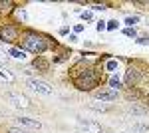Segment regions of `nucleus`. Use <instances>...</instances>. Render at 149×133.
<instances>
[{"label":"nucleus","mask_w":149,"mask_h":133,"mask_svg":"<svg viewBox=\"0 0 149 133\" xmlns=\"http://www.w3.org/2000/svg\"><path fill=\"white\" fill-rule=\"evenodd\" d=\"M97 84H100V76L93 68H86L74 76V86L81 91H90V89L97 88Z\"/></svg>","instance_id":"1"},{"label":"nucleus","mask_w":149,"mask_h":133,"mask_svg":"<svg viewBox=\"0 0 149 133\" xmlns=\"http://www.w3.org/2000/svg\"><path fill=\"white\" fill-rule=\"evenodd\" d=\"M20 44H22L24 52H34V54H42V52H46V48H48L46 38L36 32H24Z\"/></svg>","instance_id":"2"},{"label":"nucleus","mask_w":149,"mask_h":133,"mask_svg":"<svg viewBox=\"0 0 149 133\" xmlns=\"http://www.w3.org/2000/svg\"><path fill=\"white\" fill-rule=\"evenodd\" d=\"M26 86L32 89V91L42 93V95H52L54 93V88L50 84H46V81H42V79H38V78H28L26 79Z\"/></svg>","instance_id":"3"},{"label":"nucleus","mask_w":149,"mask_h":133,"mask_svg":"<svg viewBox=\"0 0 149 133\" xmlns=\"http://www.w3.org/2000/svg\"><path fill=\"white\" fill-rule=\"evenodd\" d=\"M0 40L6 42V44H14L18 40V28L12 26V24H4L0 28Z\"/></svg>","instance_id":"4"},{"label":"nucleus","mask_w":149,"mask_h":133,"mask_svg":"<svg viewBox=\"0 0 149 133\" xmlns=\"http://www.w3.org/2000/svg\"><path fill=\"white\" fill-rule=\"evenodd\" d=\"M6 100L10 101L14 107H18V109H28L30 107V100L26 95H22V93H16V91H8Z\"/></svg>","instance_id":"5"},{"label":"nucleus","mask_w":149,"mask_h":133,"mask_svg":"<svg viewBox=\"0 0 149 133\" xmlns=\"http://www.w3.org/2000/svg\"><path fill=\"white\" fill-rule=\"evenodd\" d=\"M78 127H80V131H86V133H100L102 131V125L97 121H90V119H78Z\"/></svg>","instance_id":"6"},{"label":"nucleus","mask_w":149,"mask_h":133,"mask_svg":"<svg viewBox=\"0 0 149 133\" xmlns=\"http://www.w3.org/2000/svg\"><path fill=\"white\" fill-rule=\"evenodd\" d=\"M93 95H95L97 100H102V101H113V100H117V91L111 89V88L97 89V91H93Z\"/></svg>","instance_id":"7"},{"label":"nucleus","mask_w":149,"mask_h":133,"mask_svg":"<svg viewBox=\"0 0 149 133\" xmlns=\"http://www.w3.org/2000/svg\"><path fill=\"white\" fill-rule=\"evenodd\" d=\"M16 123L20 125V127H26V129H40L42 127V123L38 121V119H32V117H16Z\"/></svg>","instance_id":"8"},{"label":"nucleus","mask_w":149,"mask_h":133,"mask_svg":"<svg viewBox=\"0 0 149 133\" xmlns=\"http://www.w3.org/2000/svg\"><path fill=\"white\" fill-rule=\"evenodd\" d=\"M139 78H141V72H139V68H135V66H131L125 72V84L129 86V88H131L133 84H137Z\"/></svg>","instance_id":"9"},{"label":"nucleus","mask_w":149,"mask_h":133,"mask_svg":"<svg viewBox=\"0 0 149 133\" xmlns=\"http://www.w3.org/2000/svg\"><path fill=\"white\" fill-rule=\"evenodd\" d=\"M14 79H16V76H14L12 70H8L6 66H0V81H4V84H12Z\"/></svg>","instance_id":"10"},{"label":"nucleus","mask_w":149,"mask_h":133,"mask_svg":"<svg viewBox=\"0 0 149 133\" xmlns=\"http://www.w3.org/2000/svg\"><path fill=\"white\" fill-rule=\"evenodd\" d=\"M8 56L14 58V60H26V52L20 50V48H10L8 50Z\"/></svg>","instance_id":"11"},{"label":"nucleus","mask_w":149,"mask_h":133,"mask_svg":"<svg viewBox=\"0 0 149 133\" xmlns=\"http://www.w3.org/2000/svg\"><path fill=\"white\" fill-rule=\"evenodd\" d=\"M129 113H135V115H145V113H147V109H145V107H139V105H135V103H133V105H129Z\"/></svg>","instance_id":"12"},{"label":"nucleus","mask_w":149,"mask_h":133,"mask_svg":"<svg viewBox=\"0 0 149 133\" xmlns=\"http://www.w3.org/2000/svg\"><path fill=\"white\" fill-rule=\"evenodd\" d=\"M109 88L117 91V89L121 88V79L117 78V76H111V78H109Z\"/></svg>","instance_id":"13"},{"label":"nucleus","mask_w":149,"mask_h":133,"mask_svg":"<svg viewBox=\"0 0 149 133\" xmlns=\"http://www.w3.org/2000/svg\"><path fill=\"white\" fill-rule=\"evenodd\" d=\"M133 133H149V125H143V123H135V125H133Z\"/></svg>","instance_id":"14"},{"label":"nucleus","mask_w":149,"mask_h":133,"mask_svg":"<svg viewBox=\"0 0 149 133\" xmlns=\"http://www.w3.org/2000/svg\"><path fill=\"white\" fill-rule=\"evenodd\" d=\"M8 60H10V56H8V52L0 48V66H6V64H8Z\"/></svg>","instance_id":"15"},{"label":"nucleus","mask_w":149,"mask_h":133,"mask_svg":"<svg viewBox=\"0 0 149 133\" xmlns=\"http://www.w3.org/2000/svg\"><path fill=\"white\" fill-rule=\"evenodd\" d=\"M34 66L38 68V70H42V72H46V70H48V62H44V60H40V58H38V60L34 62Z\"/></svg>","instance_id":"16"},{"label":"nucleus","mask_w":149,"mask_h":133,"mask_svg":"<svg viewBox=\"0 0 149 133\" xmlns=\"http://www.w3.org/2000/svg\"><path fill=\"white\" fill-rule=\"evenodd\" d=\"M137 22H139V16H127L125 18V24L129 28H133V24H137Z\"/></svg>","instance_id":"17"},{"label":"nucleus","mask_w":149,"mask_h":133,"mask_svg":"<svg viewBox=\"0 0 149 133\" xmlns=\"http://www.w3.org/2000/svg\"><path fill=\"white\" fill-rule=\"evenodd\" d=\"M105 70H107V72H113V70H117V62H115V60H109V62L105 64Z\"/></svg>","instance_id":"18"},{"label":"nucleus","mask_w":149,"mask_h":133,"mask_svg":"<svg viewBox=\"0 0 149 133\" xmlns=\"http://www.w3.org/2000/svg\"><path fill=\"white\" fill-rule=\"evenodd\" d=\"M12 6H14V4H12L10 0H8V2H4V0H2V2H0V10H12Z\"/></svg>","instance_id":"19"},{"label":"nucleus","mask_w":149,"mask_h":133,"mask_svg":"<svg viewBox=\"0 0 149 133\" xmlns=\"http://www.w3.org/2000/svg\"><path fill=\"white\" fill-rule=\"evenodd\" d=\"M6 133H28L26 129H22V127H10Z\"/></svg>","instance_id":"20"},{"label":"nucleus","mask_w":149,"mask_h":133,"mask_svg":"<svg viewBox=\"0 0 149 133\" xmlns=\"http://www.w3.org/2000/svg\"><path fill=\"white\" fill-rule=\"evenodd\" d=\"M125 36H129V38H135V36H137L135 28H125Z\"/></svg>","instance_id":"21"},{"label":"nucleus","mask_w":149,"mask_h":133,"mask_svg":"<svg viewBox=\"0 0 149 133\" xmlns=\"http://www.w3.org/2000/svg\"><path fill=\"white\" fill-rule=\"evenodd\" d=\"M105 28H107V22H103V20H100V22H97V32H103Z\"/></svg>","instance_id":"22"},{"label":"nucleus","mask_w":149,"mask_h":133,"mask_svg":"<svg viewBox=\"0 0 149 133\" xmlns=\"http://www.w3.org/2000/svg\"><path fill=\"white\" fill-rule=\"evenodd\" d=\"M16 16H18V20H26V18H28L24 10H16Z\"/></svg>","instance_id":"23"},{"label":"nucleus","mask_w":149,"mask_h":133,"mask_svg":"<svg viewBox=\"0 0 149 133\" xmlns=\"http://www.w3.org/2000/svg\"><path fill=\"white\" fill-rule=\"evenodd\" d=\"M117 28V20H109L107 22V30H115Z\"/></svg>","instance_id":"24"},{"label":"nucleus","mask_w":149,"mask_h":133,"mask_svg":"<svg viewBox=\"0 0 149 133\" xmlns=\"http://www.w3.org/2000/svg\"><path fill=\"white\" fill-rule=\"evenodd\" d=\"M92 109H100V111H105L107 107H105V105H97V103H92Z\"/></svg>","instance_id":"25"},{"label":"nucleus","mask_w":149,"mask_h":133,"mask_svg":"<svg viewBox=\"0 0 149 133\" xmlns=\"http://www.w3.org/2000/svg\"><path fill=\"white\" fill-rule=\"evenodd\" d=\"M81 18L84 20H92V12H81Z\"/></svg>","instance_id":"26"},{"label":"nucleus","mask_w":149,"mask_h":133,"mask_svg":"<svg viewBox=\"0 0 149 133\" xmlns=\"http://www.w3.org/2000/svg\"><path fill=\"white\" fill-rule=\"evenodd\" d=\"M74 30H76V32H81V30H84V26H81V24H76V26H74Z\"/></svg>","instance_id":"27"},{"label":"nucleus","mask_w":149,"mask_h":133,"mask_svg":"<svg viewBox=\"0 0 149 133\" xmlns=\"http://www.w3.org/2000/svg\"><path fill=\"white\" fill-rule=\"evenodd\" d=\"M103 8H105L103 4H102V6H100V4H95V6H92V10H103Z\"/></svg>","instance_id":"28"},{"label":"nucleus","mask_w":149,"mask_h":133,"mask_svg":"<svg viewBox=\"0 0 149 133\" xmlns=\"http://www.w3.org/2000/svg\"><path fill=\"white\" fill-rule=\"evenodd\" d=\"M147 42H149L147 38H139V40H137V44H147Z\"/></svg>","instance_id":"29"}]
</instances>
